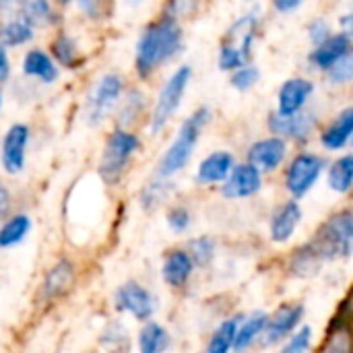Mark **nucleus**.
<instances>
[{
	"instance_id": "1",
	"label": "nucleus",
	"mask_w": 353,
	"mask_h": 353,
	"mask_svg": "<svg viewBox=\"0 0 353 353\" xmlns=\"http://www.w3.org/2000/svg\"><path fill=\"white\" fill-rule=\"evenodd\" d=\"M182 48V29L170 14L151 23L137 43V70L141 77L151 74L163 62L172 60Z\"/></svg>"
},
{
	"instance_id": "2",
	"label": "nucleus",
	"mask_w": 353,
	"mask_h": 353,
	"mask_svg": "<svg viewBox=\"0 0 353 353\" xmlns=\"http://www.w3.org/2000/svg\"><path fill=\"white\" fill-rule=\"evenodd\" d=\"M306 248L319 263L350 256L353 252V209H345L325 221Z\"/></svg>"
},
{
	"instance_id": "3",
	"label": "nucleus",
	"mask_w": 353,
	"mask_h": 353,
	"mask_svg": "<svg viewBox=\"0 0 353 353\" xmlns=\"http://www.w3.org/2000/svg\"><path fill=\"white\" fill-rule=\"evenodd\" d=\"M207 120H209V110L207 108H199L192 116H188L182 122L174 143L168 147V151L163 153V157L159 161V170L157 172H159L161 178H170L174 174H178L180 170H184V165L192 157L194 145H196V141L201 137V130L207 124Z\"/></svg>"
},
{
	"instance_id": "4",
	"label": "nucleus",
	"mask_w": 353,
	"mask_h": 353,
	"mask_svg": "<svg viewBox=\"0 0 353 353\" xmlns=\"http://www.w3.org/2000/svg\"><path fill=\"white\" fill-rule=\"evenodd\" d=\"M259 17L254 12L240 17L228 31L221 50H219V68L223 70H238L244 66V60L250 56L252 39L256 35Z\"/></svg>"
},
{
	"instance_id": "5",
	"label": "nucleus",
	"mask_w": 353,
	"mask_h": 353,
	"mask_svg": "<svg viewBox=\"0 0 353 353\" xmlns=\"http://www.w3.org/2000/svg\"><path fill=\"white\" fill-rule=\"evenodd\" d=\"M139 149V139L134 132H128L124 128H118L110 134L103 155H101V163H99V176L110 182L116 184L120 180V176L124 174L128 161L132 159V155Z\"/></svg>"
},
{
	"instance_id": "6",
	"label": "nucleus",
	"mask_w": 353,
	"mask_h": 353,
	"mask_svg": "<svg viewBox=\"0 0 353 353\" xmlns=\"http://www.w3.org/2000/svg\"><path fill=\"white\" fill-rule=\"evenodd\" d=\"M190 77H192L190 66H180L161 87L159 97H157L155 108H153V116H151V132L153 134L163 130L165 124L172 120V116L178 112L182 97H184V91L190 83Z\"/></svg>"
},
{
	"instance_id": "7",
	"label": "nucleus",
	"mask_w": 353,
	"mask_h": 353,
	"mask_svg": "<svg viewBox=\"0 0 353 353\" xmlns=\"http://www.w3.org/2000/svg\"><path fill=\"white\" fill-rule=\"evenodd\" d=\"M122 87L124 81L120 74L108 72L103 74L91 89L89 97H87V120L91 124H99L118 103L120 95H122Z\"/></svg>"
},
{
	"instance_id": "8",
	"label": "nucleus",
	"mask_w": 353,
	"mask_h": 353,
	"mask_svg": "<svg viewBox=\"0 0 353 353\" xmlns=\"http://www.w3.org/2000/svg\"><path fill=\"white\" fill-rule=\"evenodd\" d=\"M323 159L312 153H300L288 168L285 186L294 196H304L321 178Z\"/></svg>"
},
{
	"instance_id": "9",
	"label": "nucleus",
	"mask_w": 353,
	"mask_h": 353,
	"mask_svg": "<svg viewBox=\"0 0 353 353\" xmlns=\"http://www.w3.org/2000/svg\"><path fill=\"white\" fill-rule=\"evenodd\" d=\"M114 302H116L118 310L130 312L137 321L151 319V314L155 310L153 296L137 281H128V283L120 285L114 296Z\"/></svg>"
},
{
	"instance_id": "10",
	"label": "nucleus",
	"mask_w": 353,
	"mask_h": 353,
	"mask_svg": "<svg viewBox=\"0 0 353 353\" xmlns=\"http://www.w3.org/2000/svg\"><path fill=\"white\" fill-rule=\"evenodd\" d=\"M29 143V128L12 124L2 141V165L8 174H19L25 168V149Z\"/></svg>"
},
{
	"instance_id": "11",
	"label": "nucleus",
	"mask_w": 353,
	"mask_h": 353,
	"mask_svg": "<svg viewBox=\"0 0 353 353\" xmlns=\"http://www.w3.org/2000/svg\"><path fill=\"white\" fill-rule=\"evenodd\" d=\"M261 172L250 163H240L232 170L230 178L223 182V194L228 199H246L261 190Z\"/></svg>"
},
{
	"instance_id": "12",
	"label": "nucleus",
	"mask_w": 353,
	"mask_h": 353,
	"mask_svg": "<svg viewBox=\"0 0 353 353\" xmlns=\"http://www.w3.org/2000/svg\"><path fill=\"white\" fill-rule=\"evenodd\" d=\"M304 316V306L300 304H290L279 308L271 321H267V327L263 331V345H273L281 339H285L302 321Z\"/></svg>"
},
{
	"instance_id": "13",
	"label": "nucleus",
	"mask_w": 353,
	"mask_h": 353,
	"mask_svg": "<svg viewBox=\"0 0 353 353\" xmlns=\"http://www.w3.org/2000/svg\"><path fill=\"white\" fill-rule=\"evenodd\" d=\"M285 157V141L279 137H271V139H263L259 143H254L248 151V163L254 165L259 172L261 170H277L281 165Z\"/></svg>"
},
{
	"instance_id": "14",
	"label": "nucleus",
	"mask_w": 353,
	"mask_h": 353,
	"mask_svg": "<svg viewBox=\"0 0 353 353\" xmlns=\"http://www.w3.org/2000/svg\"><path fill=\"white\" fill-rule=\"evenodd\" d=\"M314 124L316 120L308 112H298L292 116L277 112L269 120V126L273 132H277L279 137H290V139H306L314 130Z\"/></svg>"
},
{
	"instance_id": "15",
	"label": "nucleus",
	"mask_w": 353,
	"mask_h": 353,
	"mask_svg": "<svg viewBox=\"0 0 353 353\" xmlns=\"http://www.w3.org/2000/svg\"><path fill=\"white\" fill-rule=\"evenodd\" d=\"M352 52V41H350V35L347 33H337V35H331L325 43L316 46V50L310 54V62L316 66V68H325V70H331L345 54Z\"/></svg>"
},
{
	"instance_id": "16",
	"label": "nucleus",
	"mask_w": 353,
	"mask_h": 353,
	"mask_svg": "<svg viewBox=\"0 0 353 353\" xmlns=\"http://www.w3.org/2000/svg\"><path fill=\"white\" fill-rule=\"evenodd\" d=\"M234 157L228 151H217L205 157L196 170V182L199 184H219L225 182L234 170Z\"/></svg>"
},
{
	"instance_id": "17",
	"label": "nucleus",
	"mask_w": 353,
	"mask_h": 353,
	"mask_svg": "<svg viewBox=\"0 0 353 353\" xmlns=\"http://www.w3.org/2000/svg\"><path fill=\"white\" fill-rule=\"evenodd\" d=\"M312 93V83L306 79H290L279 89V114H298Z\"/></svg>"
},
{
	"instance_id": "18",
	"label": "nucleus",
	"mask_w": 353,
	"mask_h": 353,
	"mask_svg": "<svg viewBox=\"0 0 353 353\" xmlns=\"http://www.w3.org/2000/svg\"><path fill=\"white\" fill-rule=\"evenodd\" d=\"M302 219V209L296 201H288L283 203L271 219V238L275 242H288L294 236L296 225Z\"/></svg>"
},
{
	"instance_id": "19",
	"label": "nucleus",
	"mask_w": 353,
	"mask_h": 353,
	"mask_svg": "<svg viewBox=\"0 0 353 353\" xmlns=\"http://www.w3.org/2000/svg\"><path fill=\"white\" fill-rule=\"evenodd\" d=\"M192 269H194V263H192L190 254L184 250H174L165 256L163 267H161V275H163V281L168 285L182 288L190 279Z\"/></svg>"
},
{
	"instance_id": "20",
	"label": "nucleus",
	"mask_w": 353,
	"mask_h": 353,
	"mask_svg": "<svg viewBox=\"0 0 353 353\" xmlns=\"http://www.w3.org/2000/svg\"><path fill=\"white\" fill-rule=\"evenodd\" d=\"M72 281H74L72 263H70V261H60V263L54 265V267L50 269V273L46 275L43 285H41V298H43V300L60 298L62 294L68 292V288L72 285Z\"/></svg>"
},
{
	"instance_id": "21",
	"label": "nucleus",
	"mask_w": 353,
	"mask_h": 353,
	"mask_svg": "<svg viewBox=\"0 0 353 353\" xmlns=\"http://www.w3.org/2000/svg\"><path fill=\"white\" fill-rule=\"evenodd\" d=\"M23 72L27 77H35L41 83H54L58 79V66L54 64L52 56L39 48H33L23 58Z\"/></svg>"
},
{
	"instance_id": "22",
	"label": "nucleus",
	"mask_w": 353,
	"mask_h": 353,
	"mask_svg": "<svg viewBox=\"0 0 353 353\" xmlns=\"http://www.w3.org/2000/svg\"><path fill=\"white\" fill-rule=\"evenodd\" d=\"M350 139H353V105L343 110L323 132L321 141L327 149L337 151L341 149Z\"/></svg>"
},
{
	"instance_id": "23",
	"label": "nucleus",
	"mask_w": 353,
	"mask_h": 353,
	"mask_svg": "<svg viewBox=\"0 0 353 353\" xmlns=\"http://www.w3.org/2000/svg\"><path fill=\"white\" fill-rule=\"evenodd\" d=\"M31 232V219L23 213L8 217L2 228H0V248H10L17 246L19 242L25 240V236Z\"/></svg>"
},
{
	"instance_id": "24",
	"label": "nucleus",
	"mask_w": 353,
	"mask_h": 353,
	"mask_svg": "<svg viewBox=\"0 0 353 353\" xmlns=\"http://www.w3.org/2000/svg\"><path fill=\"white\" fill-rule=\"evenodd\" d=\"M168 345H170V335L161 325L149 323L141 329L139 333V352L141 353H165Z\"/></svg>"
},
{
	"instance_id": "25",
	"label": "nucleus",
	"mask_w": 353,
	"mask_h": 353,
	"mask_svg": "<svg viewBox=\"0 0 353 353\" xmlns=\"http://www.w3.org/2000/svg\"><path fill=\"white\" fill-rule=\"evenodd\" d=\"M33 37V27L23 19V17H14L8 19L0 25V43L6 46H21L27 43Z\"/></svg>"
},
{
	"instance_id": "26",
	"label": "nucleus",
	"mask_w": 353,
	"mask_h": 353,
	"mask_svg": "<svg viewBox=\"0 0 353 353\" xmlns=\"http://www.w3.org/2000/svg\"><path fill=\"white\" fill-rule=\"evenodd\" d=\"M238 329H240V323L238 319H230L225 323L219 325V329L213 333L211 341H209V347L207 353H230L236 345V335H238Z\"/></svg>"
},
{
	"instance_id": "27",
	"label": "nucleus",
	"mask_w": 353,
	"mask_h": 353,
	"mask_svg": "<svg viewBox=\"0 0 353 353\" xmlns=\"http://www.w3.org/2000/svg\"><path fill=\"white\" fill-rule=\"evenodd\" d=\"M265 327H267V316H265V312H254L250 319H246V321L240 325L238 335H236V345H234V350H236V352H244L259 335H263Z\"/></svg>"
},
{
	"instance_id": "28",
	"label": "nucleus",
	"mask_w": 353,
	"mask_h": 353,
	"mask_svg": "<svg viewBox=\"0 0 353 353\" xmlns=\"http://www.w3.org/2000/svg\"><path fill=\"white\" fill-rule=\"evenodd\" d=\"M329 186L335 192H347L353 188V155L337 159L329 170Z\"/></svg>"
},
{
	"instance_id": "29",
	"label": "nucleus",
	"mask_w": 353,
	"mask_h": 353,
	"mask_svg": "<svg viewBox=\"0 0 353 353\" xmlns=\"http://www.w3.org/2000/svg\"><path fill=\"white\" fill-rule=\"evenodd\" d=\"M19 10H21V17L33 27V25H43L50 21V14H52V6L50 2L46 0H25L19 4Z\"/></svg>"
},
{
	"instance_id": "30",
	"label": "nucleus",
	"mask_w": 353,
	"mask_h": 353,
	"mask_svg": "<svg viewBox=\"0 0 353 353\" xmlns=\"http://www.w3.org/2000/svg\"><path fill=\"white\" fill-rule=\"evenodd\" d=\"M52 52H54V56L58 58V62H60L62 66L72 68V66L79 62V50H77V43H74V39H72L70 35H66V33H60V35L54 39V43H52Z\"/></svg>"
},
{
	"instance_id": "31",
	"label": "nucleus",
	"mask_w": 353,
	"mask_h": 353,
	"mask_svg": "<svg viewBox=\"0 0 353 353\" xmlns=\"http://www.w3.org/2000/svg\"><path fill=\"white\" fill-rule=\"evenodd\" d=\"M319 353H353V333L347 327H337L329 333L323 350Z\"/></svg>"
},
{
	"instance_id": "32",
	"label": "nucleus",
	"mask_w": 353,
	"mask_h": 353,
	"mask_svg": "<svg viewBox=\"0 0 353 353\" xmlns=\"http://www.w3.org/2000/svg\"><path fill=\"white\" fill-rule=\"evenodd\" d=\"M188 254L192 259V263L196 267H207L211 261H213V254H215V244L211 238H196L190 242V248H188Z\"/></svg>"
},
{
	"instance_id": "33",
	"label": "nucleus",
	"mask_w": 353,
	"mask_h": 353,
	"mask_svg": "<svg viewBox=\"0 0 353 353\" xmlns=\"http://www.w3.org/2000/svg\"><path fill=\"white\" fill-rule=\"evenodd\" d=\"M172 190V184L168 182V180H155V182H151L147 188H145V192H143V205L145 207H157L163 199H165V194Z\"/></svg>"
},
{
	"instance_id": "34",
	"label": "nucleus",
	"mask_w": 353,
	"mask_h": 353,
	"mask_svg": "<svg viewBox=\"0 0 353 353\" xmlns=\"http://www.w3.org/2000/svg\"><path fill=\"white\" fill-rule=\"evenodd\" d=\"M329 79H331V83H335V85H343V83H347V81H352L353 79V50L350 54H345L331 70H329Z\"/></svg>"
},
{
	"instance_id": "35",
	"label": "nucleus",
	"mask_w": 353,
	"mask_h": 353,
	"mask_svg": "<svg viewBox=\"0 0 353 353\" xmlns=\"http://www.w3.org/2000/svg\"><path fill=\"white\" fill-rule=\"evenodd\" d=\"M259 81V68L256 66H242V68H238L234 74H232V85L236 87V89H250L254 83Z\"/></svg>"
},
{
	"instance_id": "36",
	"label": "nucleus",
	"mask_w": 353,
	"mask_h": 353,
	"mask_svg": "<svg viewBox=\"0 0 353 353\" xmlns=\"http://www.w3.org/2000/svg\"><path fill=\"white\" fill-rule=\"evenodd\" d=\"M310 341H312V329L310 327H304L302 331H298L288 341V345L281 350V353H306L308 347H310Z\"/></svg>"
},
{
	"instance_id": "37",
	"label": "nucleus",
	"mask_w": 353,
	"mask_h": 353,
	"mask_svg": "<svg viewBox=\"0 0 353 353\" xmlns=\"http://www.w3.org/2000/svg\"><path fill=\"white\" fill-rule=\"evenodd\" d=\"M168 225H170L176 234L186 232L188 225H190V213H188V209H184V207H174V209L168 213Z\"/></svg>"
},
{
	"instance_id": "38",
	"label": "nucleus",
	"mask_w": 353,
	"mask_h": 353,
	"mask_svg": "<svg viewBox=\"0 0 353 353\" xmlns=\"http://www.w3.org/2000/svg\"><path fill=\"white\" fill-rule=\"evenodd\" d=\"M310 39L316 43V46H321V43H325L329 37H331V29H329V23L327 21H314L312 25H310Z\"/></svg>"
},
{
	"instance_id": "39",
	"label": "nucleus",
	"mask_w": 353,
	"mask_h": 353,
	"mask_svg": "<svg viewBox=\"0 0 353 353\" xmlns=\"http://www.w3.org/2000/svg\"><path fill=\"white\" fill-rule=\"evenodd\" d=\"M8 211H10V192H8L6 186L0 184V221L6 219Z\"/></svg>"
},
{
	"instance_id": "40",
	"label": "nucleus",
	"mask_w": 353,
	"mask_h": 353,
	"mask_svg": "<svg viewBox=\"0 0 353 353\" xmlns=\"http://www.w3.org/2000/svg\"><path fill=\"white\" fill-rule=\"evenodd\" d=\"M10 74V62H8V54H6V48L0 43V85L8 79Z\"/></svg>"
},
{
	"instance_id": "41",
	"label": "nucleus",
	"mask_w": 353,
	"mask_h": 353,
	"mask_svg": "<svg viewBox=\"0 0 353 353\" xmlns=\"http://www.w3.org/2000/svg\"><path fill=\"white\" fill-rule=\"evenodd\" d=\"M275 6H277L279 10H294V8L300 6V2H277Z\"/></svg>"
},
{
	"instance_id": "42",
	"label": "nucleus",
	"mask_w": 353,
	"mask_h": 353,
	"mask_svg": "<svg viewBox=\"0 0 353 353\" xmlns=\"http://www.w3.org/2000/svg\"><path fill=\"white\" fill-rule=\"evenodd\" d=\"M341 23H343V27L347 29V35L353 33V12L352 14H345V17L341 19Z\"/></svg>"
},
{
	"instance_id": "43",
	"label": "nucleus",
	"mask_w": 353,
	"mask_h": 353,
	"mask_svg": "<svg viewBox=\"0 0 353 353\" xmlns=\"http://www.w3.org/2000/svg\"><path fill=\"white\" fill-rule=\"evenodd\" d=\"M0 105H2V93H0Z\"/></svg>"
},
{
	"instance_id": "44",
	"label": "nucleus",
	"mask_w": 353,
	"mask_h": 353,
	"mask_svg": "<svg viewBox=\"0 0 353 353\" xmlns=\"http://www.w3.org/2000/svg\"><path fill=\"white\" fill-rule=\"evenodd\" d=\"M352 145H353V139H352Z\"/></svg>"
}]
</instances>
